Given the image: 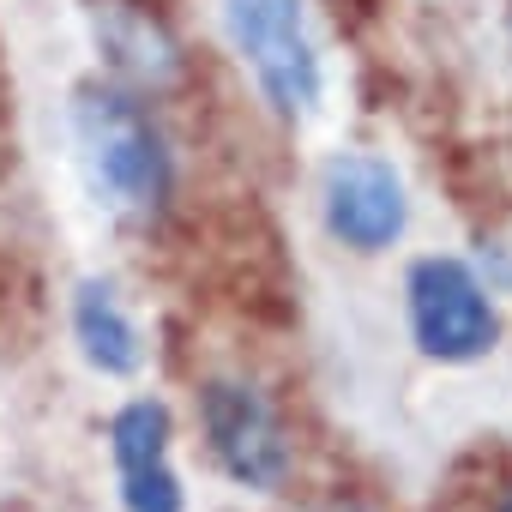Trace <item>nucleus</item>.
I'll list each match as a JSON object with an SVG mask.
<instances>
[{"instance_id":"nucleus-1","label":"nucleus","mask_w":512,"mask_h":512,"mask_svg":"<svg viewBox=\"0 0 512 512\" xmlns=\"http://www.w3.org/2000/svg\"><path fill=\"white\" fill-rule=\"evenodd\" d=\"M73 133L91 187L121 217H157L175 187V157L151 109L127 85H79L73 97Z\"/></svg>"},{"instance_id":"nucleus-2","label":"nucleus","mask_w":512,"mask_h":512,"mask_svg":"<svg viewBox=\"0 0 512 512\" xmlns=\"http://www.w3.org/2000/svg\"><path fill=\"white\" fill-rule=\"evenodd\" d=\"M223 31L247 61L260 97L284 121H308L320 109L326 79H320V49L308 37L302 0H223Z\"/></svg>"},{"instance_id":"nucleus-3","label":"nucleus","mask_w":512,"mask_h":512,"mask_svg":"<svg viewBox=\"0 0 512 512\" xmlns=\"http://www.w3.org/2000/svg\"><path fill=\"white\" fill-rule=\"evenodd\" d=\"M410 332H416V350L434 356V362H476L500 344V314H494V296L482 290V278L464 266V260H416L410 266Z\"/></svg>"},{"instance_id":"nucleus-4","label":"nucleus","mask_w":512,"mask_h":512,"mask_svg":"<svg viewBox=\"0 0 512 512\" xmlns=\"http://www.w3.org/2000/svg\"><path fill=\"white\" fill-rule=\"evenodd\" d=\"M199 422L211 440V458L241 482L278 494L290 482V434L272 410V398L253 380H205L199 392Z\"/></svg>"},{"instance_id":"nucleus-5","label":"nucleus","mask_w":512,"mask_h":512,"mask_svg":"<svg viewBox=\"0 0 512 512\" xmlns=\"http://www.w3.org/2000/svg\"><path fill=\"white\" fill-rule=\"evenodd\" d=\"M320 205H326V229L356 253H386L410 223V199H404L398 169L386 157H368V151H344L326 163Z\"/></svg>"},{"instance_id":"nucleus-6","label":"nucleus","mask_w":512,"mask_h":512,"mask_svg":"<svg viewBox=\"0 0 512 512\" xmlns=\"http://www.w3.org/2000/svg\"><path fill=\"white\" fill-rule=\"evenodd\" d=\"M91 37L127 91H169L181 79V43L151 0H91Z\"/></svg>"},{"instance_id":"nucleus-7","label":"nucleus","mask_w":512,"mask_h":512,"mask_svg":"<svg viewBox=\"0 0 512 512\" xmlns=\"http://www.w3.org/2000/svg\"><path fill=\"white\" fill-rule=\"evenodd\" d=\"M109 452L127 512H181V476L169 464V410L157 398H133L115 410Z\"/></svg>"},{"instance_id":"nucleus-8","label":"nucleus","mask_w":512,"mask_h":512,"mask_svg":"<svg viewBox=\"0 0 512 512\" xmlns=\"http://www.w3.org/2000/svg\"><path fill=\"white\" fill-rule=\"evenodd\" d=\"M73 338H79V350H85V362H91L97 374L127 380V374H139V362H145L139 326H133V314L121 308L115 284H97V278L79 284V296H73Z\"/></svg>"},{"instance_id":"nucleus-9","label":"nucleus","mask_w":512,"mask_h":512,"mask_svg":"<svg viewBox=\"0 0 512 512\" xmlns=\"http://www.w3.org/2000/svg\"><path fill=\"white\" fill-rule=\"evenodd\" d=\"M374 7H380V0H338V13H344L350 25H362V19H374Z\"/></svg>"},{"instance_id":"nucleus-10","label":"nucleus","mask_w":512,"mask_h":512,"mask_svg":"<svg viewBox=\"0 0 512 512\" xmlns=\"http://www.w3.org/2000/svg\"><path fill=\"white\" fill-rule=\"evenodd\" d=\"M494 512H512V482L500 488V500H494Z\"/></svg>"},{"instance_id":"nucleus-11","label":"nucleus","mask_w":512,"mask_h":512,"mask_svg":"<svg viewBox=\"0 0 512 512\" xmlns=\"http://www.w3.org/2000/svg\"><path fill=\"white\" fill-rule=\"evenodd\" d=\"M332 512H368V506H356V500H344V506H332Z\"/></svg>"}]
</instances>
